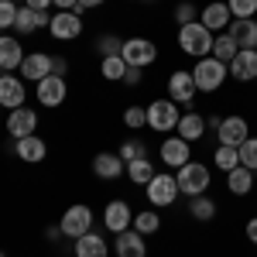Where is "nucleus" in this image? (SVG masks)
<instances>
[{"label":"nucleus","instance_id":"1","mask_svg":"<svg viewBox=\"0 0 257 257\" xmlns=\"http://www.w3.org/2000/svg\"><path fill=\"white\" fill-rule=\"evenodd\" d=\"M213 41L216 35L202 24V21H192V24H182L178 28V48L185 52V55H192V59H206V55H213Z\"/></svg>","mask_w":257,"mask_h":257},{"label":"nucleus","instance_id":"2","mask_svg":"<svg viewBox=\"0 0 257 257\" xmlns=\"http://www.w3.org/2000/svg\"><path fill=\"white\" fill-rule=\"evenodd\" d=\"M226 76H230V65H223V62L213 59V55H206V59H199L196 65H192V79H196L199 93H216L219 86L226 82Z\"/></svg>","mask_w":257,"mask_h":257},{"label":"nucleus","instance_id":"3","mask_svg":"<svg viewBox=\"0 0 257 257\" xmlns=\"http://www.w3.org/2000/svg\"><path fill=\"white\" fill-rule=\"evenodd\" d=\"M175 182H178L182 196H189V199L206 196V189H209V168L202 161H189V165H182L175 172Z\"/></svg>","mask_w":257,"mask_h":257},{"label":"nucleus","instance_id":"4","mask_svg":"<svg viewBox=\"0 0 257 257\" xmlns=\"http://www.w3.org/2000/svg\"><path fill=\"white\" fill-rule=\"evenodd\" d=\"M178 120H182V113H178V103L168 96L161 99H151L148 103V127L151 131H158V134H168V131H175Z\"/></svg>","mask_w":257,"mask_h":257},{"label":"nucleus","instance_id":"5","mask_svg":"<svg viewBox=\"0 0 257 257\" xmlns=\"http://www.w3.org/2000/svg\"><path fill=\"white\" fill-rule=\"evenodd\" d=\"M144 192H148V206H155V209H165V206H172L182 196L175 175H168V172H158V175L144 185Z\"/></svg>","mask_w":257,"mask_h":257},{"label":"nucleus","instance_id":"6","mask_svg":"<svg viewBox=\"0 0 257 257\" xmlns=\"http://www.w3.org/2000/svg\"><path fill=\"white\" fill-rule=\"evenodd\" d=\"M59 226H62V237L79 240L82 233H89V230H93V209H89L86 202H76V206H69V209L62 213Z\"/></svg>","mask_w":257,"mask_h":257},{"label":"nucleus","instance_id":"7","mask_svg":"<svg viewBox=\"0 0 257 257\" xmlns=\"http://www.w3.org/2000/svg\"><path fill=\"white\" fill-rule=\"evenodd\" d=\"M120 59L127 62V65H134V69H148L151 62L158 59V45L151 38H127L123 41V48H120Z\"/></svg>","mask_w":257,"mask_h":257},{"label":"nucleus","instance_id":"8","mask_svg":"<svg viewBox=\"0 0 257 257\" xmlns=\"http://www.w3.org/2000/svg\"><path fill=\"white\" fill-rule=\"evenodd\" d=\"M48 35L55 41H76L82 35V14L76 11H55L48 21Z\"/></svg>","mask_w":257,"mask_h":257},{"label":"nucleus","instance_id":"9","mask_svg":"<svg viewBox=\"0 0 257 257\" xmlns=\"http://www.w3.org/2000/svg\"><path fill=\"white\" fill-rule=\"evenodd\" d=\"M7 134H11L14 141L38 134V113H35L31 106H18V110H11V113H7Z\"/></svg>","mask_w":257,"mask_h":257},{"label":"nucleus","instance_id":"10","mask_svg":"<svg viewBox=\"0 0 257 257\" xmlns=\"http://www.w3.org/2000/svg\"><path fill=\"white\" fill-rule=\"evenodd\" d=\"M103 226L117 237L123 230H131L134 226V213H131V206L123 202V199H113V202H106V209H103Z\"/></svg>","mask_w":257,"mask_h":257},{"label":"nucleus","instance_id":"11","mask_svg":"<svg viewBox=\"0 0 257 257\" xmlns=\"http://www.w3.org/2000/svg\"><path fill=\"white\" fill-rule=\"evenodd\" d=\"M196 79H192V72H185V69H175L172 76H168V99H175L178 106H185V103H192L196 99Z\"/></svg>","mask_w":257,"mask_h":257},{"label":"nucleus","instance_id":"12","mask_svg":"<svg viewBox=\"0 0 257 257\" xmlns=\"http://www.w3.org/2000/svg\"><path fill=\"white\" fill-rule=\"evenodd\" d=\"M250 138V127H247V120L240 117V113H230V117H223L216 131V141L219 144H230V148H240L243 141Z\"/></svg>","mask_w":257,"mask_h":257},{"label":"nucleus","instance_id":"13","mask_svg":"<svg viewBox=\"0 0 257 257\" xmlns=\"http://www.w3.org/2000/svg\"><path fill=\"white\" fill-rule=\"evenodd\" d=\"M18 72H21V79H28V82L38 86L45 76H52V55H48V52H28Z\"/></svg>","mask_w":257,"mask_h":257},{"label":"nucleus","instance_id":"14","mask_svg":"<svg viewBox=\"0 0 257 257\" xmlns=\"http://www.w3.org/2000/svg\"><path fill=\"white\" fill-rule=\"evenodd\" d=\"M69 96V86H65V76H45L38 82V103L41 106H48V110H55L62 106Z\"/></svg>","mask_w":257,"mask_h":257},{"label":"nucleus","instance_id":"15","mask_svg":"<svg viewBox=\"0 0 257 257\" xmlns=\"http://www.w3.org/2000/svg\"><path fill=\"white\" fill-rule=\"evenodd\" d=\"M24 99H28L24 79L4 72V76H0V106H4V110H18V106H24Z\"/></svg>","mask_w":257,"mask_h":257},{"label":"nucleus","instance_id":"16","mask_svg":"<svg viewBox=\"0 0 257 257\" xmlns=\"http://www.w3.org/2000/svg\"><path fill=\"white\" fill-rule=\"evenodd\" d=\"M158 155H161V161H165L168 168H175V172H178L182 165H189L192 148H189V141H185V138H178V134H175V138H165V141H161V151H158Z\"/></svg>","mask_w":257,"mask_h":257},{"label":"nucleus","instance_id":"17","mask_svg":"<svg viewBox=\"0 0 257 257\" xmlns=\"http://www.w3.org/2000/svg\"><path fill=\"white\" fill-rule=\"evenodd\" d=\"M93 175L103 178V182H113V178L127 175V161L113 155V151H99L96 158H93Z\"/></svg>","mask_w":257,"mask_h":257},{"label":"nucleus","instance_id":"18","mask_svg":"<svg viewBox=\"0 0 257 257\" xmlns=\"http://www.w3.org/2000/svg\"><path fill=\"white\" fill-rule=\"evenodd\" d=\"M199 21L213 31V35H223L226 28H230V21H233V14H230V7L223 4V0H213V4H206L202 7V14H199Z\"/></svg>","mask_w":257,"mask_h":257},{"label":"nucleus","instance_id":"19","mask_svg":"<svg viewBox=\"0 0 257 257\" xmlns=\"http://www.w3.org/2000/svg\"><path fill=\"white\" fill-rule=\"evenodd\" d=\"M113 254L117 257H148V240H144V233H138V230L131 226V230L117 233Z\"/></svg>","mask_w":257,"mask_h":257},{"label":"nucleus","instance_id":"20","mask_svg":"<svg viewBox=\"0 0 257 257\" xmlns=\"http://www.w3.org/2000/svg\"><path fill=\"white\" fill-rule=\"evenodd\" d=\"M24 45L18 38H11V35H0V72H14L21 69V62H24Z\"/></svg>","mask_w":257,"mask_h":257},{"label":"nucleus","instance_id":"21","mask_svg":"<svg viewBox=\"0 0 257 257\" xmlns=\"http://www.w3.org/2000/svg\"><path fill=\"white\" fill-rule=\"evenodd\" d=\"M230 76H233L237 82L257 79V52H254V48H240L237 59L230 62Z\"/></svg>","mask_w":257,"mask_h":257},{"label":"nucleus","instance_id":"22","mask_svg":"<svg viewBox=\"0 0 257 257\" xmlns=\"http://www.w3.org/2000/svg\"><path fill=\"white\" fill-rule=\"evenodd\" d=\"M14 155H18L21 161H28V165H38V161H45V155H48V144H45L38 134H31V138L14 141Z\"/></svg>","mask_w":257,"mask_h":257},{"label":"nucleus","instance_id":"23","mask_svg":"<svg viewBox=\"0 0 257 257\" xmlns=\"http://www.w3.org/2000/svg\"><path fill=\"white\" fill-rule=\"evenodd\" d=\"M48 11H31V7H18V21H14V31L18 35H35L38 28H48Z\"/></svg>","mask_w":257,"mask_h":257},{"label":"nucleus","instance_id":"24","mask_svg":"<svg viewBox=\"0 0 257 257\" xmlns=\"http://www.w3.org/2000/svg\"><path fill=\"white\" fill-rule=\"evenodd\" d=\"M226 31H230V38L237 41L240 48H254L257 45V21L254 18H233Z\"/></svg>","mask_w":257,"mask_h":257},{"label":"nucleus","instance_id":"25","mask_svg":"<svg viewBox=\"0 0 257 257\" xmlns=\"http://www.w3.org/2000/svg\"><path fill=\"white\" fill-rule=\"evenodd\" d=\"M76 257H110V243L99 237L96 230H89L76 240Z\"/></svg>","mask_w":257,"mask_h":257},{"label":"nucleus","instance_id":"26","mask_svg":"<svg viewBox=\"0 0 257 257\" xmlns=\"http://www.w3.org/2000/svg\"><path fill=\"white\" fill-rule=\"evenodd\" d=\"M175 134H178V138H185L189 144H192V141H202V134H206V117H202V113H192V110L182 113Z\"/></svg>","mask_w":257,"mask_h":257},{"label":"nucleus","instance_id":"27","mask_svg":"<svg viewBox=\"0 0 257 257\" xmlns=\"http://www.w3.org/2000/svg\"><path fill=\"white\" fill-rule=\"evenodd\" d=\"M226 189H230L233 196H247V192L254 189V172L243 168V165H237L233 172H226Z\"/></svg>","mask_w":257,"mask_h":257},{"label":"nucleus","instance_id":"28","mask_svg":"<svg viewBox=\"0 0 257 257\" xmlns=\"http://www.w3.org/2000/svg\"><path fill=\"white\" fill-rule=\"evenodd\" d=\"M237 52H240V45L230 38V31L216 35V41H213V59H219L223 65H230V62L237 59Z\"/></svg>","mask_w":257,"mask_h":257},{"label":"nucleus","instance_id":"29","mask_svg":"<svg viewBox=\"0 0 257 257\" xmlns=\"http://www.w3.org/2000/svg\"><path fill=\"white\" fill-rule=\"evenodd\" d=\"M155 175H158V172H155V165H151V158L127 161V178H131L134 185H148V182H151Z\"/></svg>","mask_w":257,"mask_h":257},{"label":"nucleus","instance_id":"30","mask_svg":"<svg viewBox=\"0 0 257 257\" xmlns=\"http://www.w3.org/2000/svg\"><path fill=\"white\" fill-rule=\"evenodd\" d=\"M134 230H138V233H144V237L158 233V230H161V216H158V209L151 206V209H144V213H134Z\"/></svg>","mask_w":257,"mask_h":257},{"label":"nucleus","instance_id":"31","mask_svg":"<svg viewBox=\"0 0 257 257\" xmlns=\"http://www.w3.org/2000/svg\"><path fill=\"white\" fill-rule=\"evenodd\" d=\"M123 72H127V62L120 55H110V59H99V76L110 82H123Z\"/></svg>","mask_w":257,"mask_h":257},{"label":"nucleus","instance_id":"32","mask_svg":"<svg viewBox=\"0 0 257 257\" xmlns=\"http://www.w3.org/2000/svg\"><path fill=\"white\" fill-rule=\"evenodd\" d=\"M189 213H192V219H199V223H209V219L216 216V202L209 196H196L189 202Z\"/></svg>","mask_w":257,"mask_h":257},{"label":"nucleus","instance_id":"33","mask_svg":"<svg viewBox=\"0 0 257 257\" xmlns=\"http://www.w3.org/2000/svg\"><path fill=\"white\" fill-rule=\"evenodd\" d=\"M213 165H216L219 172H233L240 165V151L237 148H230V144H219L216 155H213Z\"/></svg>","mask_w":257,"mask_h":257},{"label":"nucleus","instance_id":"34","mask_svg":"<svg viewBox=\"0 0 257 257\" xmlns=\"http://www.w3.org/2000/svg\"><path fill=\"white\" fill-rule=\"evenodd\" d=\"M123 161H138V158H148V144L144 141H138V138H131V141H123L120 144V151H117Z\"/></svg>","mask_w":257,"mask_h":257},{"label":"nucleus","instance_id":"35","mask_svg":"<svg viewBox=\"0 0 257 257\" xmlns=\"http://www.w3.org/2000/svg\"><path fill=\"white\" fill-rule=\"evenodd\" d=\"M237 151H240V165H243V168H250V172L257 175V138H247Z\"/></svg>","mask_w":257,"mask_h":257},{"label":"nucleus","instance_id":"36","mask_svg":"<svg viewBox=\"0 0 257 257\" xmlns=\"http://www.w3.org/2000/svg\"><path fill=\"white\" fill-rule=\"evenodd\" d=\"M120 48H123V41H120L117 35H99V38H96V52H99V59L120 55Z\"/></svg>","mask_w":257,"mask_h":257},{"label":"nucleus","instance_id":"37","mask_svg":"<svg viewBox=\"0 0 257 257\" xmlns=\"http://www.w3.org/2000/svg\"><path fill=\"white\" fill-rule=\"evenodd\" d=\"M123 123H127L131 131L148 127V106H127V110H123Z\"/></svg>","mask_w":257,"mask_h":257},{"label":"nucleus","instance_id":"38","mask_svg":"<svg viewBox=\"0 0 257 257\" xmlns=\"http://www.w3.org/2000/svg\"><path fill=\"white\" fill-rule=\"evenodd\" d=\"M233 18H257V0H226Z\"/></svg>","mask_w":257,"mask_h":257},{"label":"nucleus","instance_id":"39","mask_svg":"<svg viewBox=\"0 0 257 257\" xmlns=\"http://www.w3.org/2000/svg\"><path fill=\"white\" fill-rule=\"evenodd\" d=\"M175 21H178V28H182V24H192V21H199L196 4H192V0H182V4H175Z\"/></svg>","mask_w":257,"mask_h":257},{"label":"nucleus","instance_id":"40","mask_svg":"<svg viewBox=\"0 0 257 257\" xmlns=\"http://www.w3.org/2000/svg\"><path fill=\"white\" fill-rule=\"evenodd\" d=\"M14 21H18V4L0 0V31H11V28H14Z\"/></svg>","mask_w":257,"mask_h":257},{"label":"nucleus","instance_id":"41","mask_svg":"<svg viewBox=\"0 0 257 257\" xmlns=\"http://www.w3.org/2000/svg\"><path fill=\"white\" fill-rule=\"evenodd\" d=\"M141 72H144V69H134V65H127V72H123V86H141V79H144Z\"/></svg>","mask_w":257,"mask_h":257},{"label":"nucleus","instance_id":"42","mask_svg":"<svg viewBox=\"0 0 257 257\" xmlns=\"http://www.w3.org/2000/svg\"><path fill=\"white\" fill-rule=\"evenodd\" d=\"M69 72V62L65 55H52V76H65Z\"/></svg>","mask_w":257,"mask_h":257},{"label":"nucleus","instance_id":"43","mask_svg":"<svg viewBox=\"0 0 257 257\" xmlns=\"http://www.w3.org/2000/svg\"><path fill=\"white\" fill-rule=\"evenodd\" d=\"M52 4H55L59 11H76V14H79V0H52Z\"/></svg>","mask_w":257,"mask_h":257},{"label":"nucleus","instance_id":"44","mask_svg":"<svg viewBox=\"0 0 257 257\" xmlns=\"http://www.w3.org/2000/svg\"><path fill=\"white\" fill-rule=\"evenodd\" d=\"M24 7H31V11H48L52 0H24Z\"/></svg>","mask_w":257,"mask_h":257},{"label":"nucleus","instance_id":"45","mask_svg":"<svg viewBox=\"0 0 257 257\" xmlns=\"http://www.w3.org/2000/svg\"><path fill=\"white\" fill-rule=\"evenodd\" d=\"M247 240H250V243L257 247V216H254V219H247Z\"/></svg>","mask_w":257,"mask_h":257},{"label":"nucleus","instance_id":"46","mask_svg":"<svg viewBox=\"0 0 257 257\" xmlns=\"http://www.w3.org/2000/svg\"><path fill=\"white\" fill-rule=\"evenodd\" d=\"M106 0H79V14L82 11H93V7H103Z\"/></svg>","mask_w":257,"mask_h":257},{"label":"nucleus","instance_id":"47","mask_svg":"<svg viewBox=\"0 0 257 257\" xmlns=\"http://www.w3.org/2000/svg\"><path fill=\"white\" fill-rule=\"evenodd\" d=\"M219 123H223V117H216V113L206 117V131H219Z\"/></svg>","mask_w":257,"mask_h":257},{"label":"nucleus","instance_id":"48","mask_svg":"<svg viewBox=\"0 0 257 257\" xmlns=\"http://www.w3.org/2000/svg\"><path fill=\"white\" fill-rule=\"evenodd\" d=\"M48 240H59L62 237V226H48V233H45Z\"/></svg>","mask_w":257,"mask_h":257},{"label":"nucleus","instance_id":"49","mask_svg":"<svg viewBox=\"0 0 257 257\" xmlns=\"http://www.w3.org/2000/svg\"><path fill=\"white\" fill-rule=\"evenodd\" d=\"M11 4H21V0H11Z\"/></svg>","mask_w":257,"mask_h":257},{"label":"nucleus","instance_id":"50","mask_svg":"<svg viewBox=\"0 0 257 257\" xmlns=\"http://www.w3.org/2000/svg\"><path fill=\"white\" fill-rule=\"evenodd\" d=\"M0 257H7V254H4V250H0Z\"/></svg>","mask_w":257,"mask_h":257},{"label":"nucleus","instance_id":"51","mask_svg":"<svg viewBox=\"0 0 257 257\" xmlns=\"http://www.w3.org/2000/svg\"><path fill=\"white\" fill-rule=\"evenodd\" d=\"M254 52H257V45H254Z\"/></svg>","mask_w":257,"mask_h":257},{"label":"nucleus","instance_id":"52","mask_svg":"<svg viewBox=\"0 0 257 257\" xmlns=\"http://www.w3.org/2000/svg\"><path fill=\"white\" fill-rule=\"evenodd\" d=\"M0 76H4V72H0Z\"/></svg>","mask_w":257,"mask_h":257},{"label":"nucleus","instance_id":"53","mask_svg":"<svg viewBox=\"0 0 257 257\" xmlns=\"http://www.w3.org/2000/svg\"><path fill=\"white\" fill-rule=\"evenodd\" d=\"M0 110H4V106H0Z\"/></svg>","mask_w":257,"mask_h":257}]
</instances>
